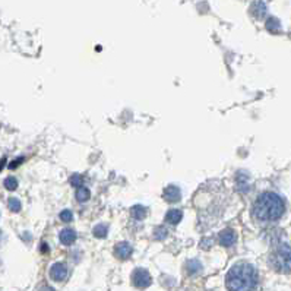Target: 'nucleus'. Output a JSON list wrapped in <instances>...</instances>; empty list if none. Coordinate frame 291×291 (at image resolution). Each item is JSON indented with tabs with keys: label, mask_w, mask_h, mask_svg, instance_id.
<instances>
[{
	"label": "nucleus",
	"mask_w": 291,
	"mask_h": 291,
	"mask_svg": "<svg viewBox=\"0 0 291 291\" xmlns=\"http://www.w3.org/2000/svg\"><path fill=\"white\" fill-rule=\"evenodd\" d=\"M237 234L233 228H225L220 233V245L225 246V248H230L236 243Z\"/></svg>",
	"instance_id": "423d86ee"
},
{
	"label": "nucleus",
	"mask_w": 291,
	"mask_h": 291,
	"mask_svg": "<svg viewBox=\"0 0 291 291\" xmlns=\"http://www.w3.org/2000/svg\"><path fill=\"white\" fill-rule=\"evenodd\" d=\"M50 277L56 282H65L69 278V268L63 262H56L50 268Z\"/></svg>",
	"instance_id": "39448f33"
},
{
	"label": "nucleus",
	"mask_w": 291,
	"mask_h": 291,
	"mask_svg": "<svg viewBox=\"0 0 291 291\" xmlns=\"http://www.w3.org/2000/svg\"><path fill=\"white\" fill-rule=\"evenodd\" d=\"M0 238H2V231H0Z\"/></svg>",
	"instance_id": "5701e85b"
},
{
	"label": "nucleus",
	"mask_w": 291,
	"mask_h": 291,
	"mask_svg": "<svg viewBox=\"0 0 291 291\" xmlns=\"http://www.w3.org/2000/svg\"><path fill=\"white\" fill-rule=\"evenodd\" d=\"M154 236H155L157 240H164V238L168 236V231H167V228H164V227H157L155 231H154Z\"/></svg>",
	"instance_id": "6ab92c4d"
},
{
	"label": "nucleus",
	"mask_w": 291,
	"mask_h": 291,
	"mask_svg": "<svg viewBox=\"0 0 291 291\" xmlns=\"http://www.w3.org/2000/svg\"><path fill=\"white\" fill-rule=\"evenodd\" d=\"M164 199H166L167 202H170V204H176V202H179L181 199L180 189H179L177 186H174V184L167 186L166 190H164Z\"/></svg>",
	"instance_id": "0eeeda50"
},
{
	"label": "nucleus",
	"mask_w": 291,
	"mask_h": 291,
	"mask_svg": "<svg viewBox=\"0 0 291 291\" xmlns=\"http://www.w3.org/2000/svg\"><path fill=\"white\" fill-rule=\"evenodd\" d=\"M21 161H22V158H19V160H16V161H14V163H12V164H11V168H15V167H18V164H19V163H21Z\"/></svg>",
	"instance_id": "4be33fe9"
},
{
	"label": "nucleus",
	"mask_w": 291,
	"mask_h": 291,
	"mask_svg": "<svg viewBox=\"0 0 291 291\" xmlns=\"http://www.w3.org/2000/svg\"><path fill=\"white\" fill-rule=\"evenodd\" d=\"M132 252H133V248L127 243V241H122V243H119L117 246H116V249H114V255L119 258V259H127L130 255H132Z\"/></svg>",
	"instance_id": "6e6552de"
},
{
	"label": "nucleus",
	"mask_w": 291,
	"mask_h": 291,
	"mask_svg": "<svg viewBox=\"0 0 291 291\" xmlns=\"http://www.w3.org/2000/svg\"><path fill=\"white\" fill-rule=\"evenodd\" d=\"M250 14L253 15L255 18H258V19L264 18L265 14H266V5L264 2H255L252 5V8H250Z\"/></svg>",
	"instance_id": "9b49d317"
},
{
	"label": "nucleus",
	"mask_w": 291,
	"mask_h": 291,
	"mask_svg": "<svg viewBox=\"0 0 291 291\" xmlns=\"http://www.w3.org/2000/svg\"><path fill=\"white\" fill-rule=\"evenodd\" d=\"M201 271H202V265L199 264V261L190 259V261L187 262V272H189L190 275H196V274H199Z\"/></svg>",
	"instance_id": "ddd939ff"
},
{
	"label": "nucleus",
	"mask_w": 291,
	"mask_h": 291,
	"mask_svg": "<svg viewBox=\"0 0 291 291\" xmlns=\"http://www.w3.org/2000/svg\"><path fill=\"white\" fill-rule=\"evenodd\" d=\"M9 209L12 211V212H19L21 208H22V205H21V201L19 199H16V198H11L9 199Z\"/></svg>",
	"instance_id": "a211bd4d"
},
{
	"label": "nucleus",
	"mask_w": 291,
	"mask_h": 291,
	"mask_svg": "<svg viewBox=\"0 0 291 291\" xmlns=\"http://www.w3.org/2000/svg\"><path fill=\"white\" fill-rule=\"evenodd\" d=\"M59 238H60V241H62L65 246H70V245H73L75 240H76V233H75L72 228H65V230L60 231Z\"/></svg>",
	"instance_id": "1a4fd4ad"
},
{
	"label": "nucleus",
	"mask_w": 291,
	"mask_h": 291,
	"mask_svg": "<svg viewBox=\"0 0 291 291\" xmlns=\"http://www.w3.org/2000/svg\"><path fill=\"white\" fill-rule=\"evenodd\" d=\"M60 220L63 222H70L73 220V212L69 211V209H65V211H62L60 212Z\"/></svg>",
	"instance_id": "aec40b11"
},
{
	"label": "nucleus",
	"mask_w": 291,
	"mask_h": 291,
	"mask_svg": "<svg viewBox=\"0 0 291 291\" xmlns=\"http://www.w3.org/2000/svg\"><path fill=\"white\" fill-rule=\"evenodd\" d=\"M271 266L279 274H290L291 272V246L290 245H279L272 250L269 256Z\"/></svg>",
	"instance_id": "7ed1b4c3"
},
{
	"label": "nucleus",
	"mask_w": 291,
	"mask_h": 291,
	"mask_svg": "<svg viewBox=\"0 0 291 291\" xmlns=\"http://www.w3.org/2000/svg\"><path fill=\"white\" fill-rule=\"evenodd\" d=\"M259 275L253 265L248 262H238L233 265L228 271L225 278V285L228 290L241 291V290H253L258 287Z\"/></svg>",
	"instance_id": "f03ea898"
},
{
	"label": "nucleus",
	"mask_w": 291,
	"mask_h": 291,
	"mask_svg": "<svg viewBox=\"0 0 291 291\" xmlns=\"http://www.w3.org/2000/svg\"><path fill=\"white\" fill-rule=\"evenodd\" d=\"M107 231H109V227L106 224H98L94 228V236L98 237V238H104L107 236Z\"/></svg>",
	"instance_id": "dca6fc26"
},
{
	"label": "nucleus",
	"mask_w": 291,
	"mask_h": 291,
	"mask_svg": "<svg viewBox=\"0 0 291 291\" xmlns=\"http://www.w3.org/2000/svg\"><path fill=\"white\" fill-rule=\"evenodd\" d=\"M132 282L136 288H147L151 285V275L147 269L136 268L132 274Z\"/></svg>",
	"instance_id": "20e7f679"
},
{
	"label": "nucleus",
	"mask_w": 291,
	"mask_h": 291,
	"mask_svg": "<svg viewBox=\"0 0 291 291\" xmlns=\"http://www.w3.org/2000/svg\"><path fill=\"white\" fill-rule=\"evenodd\" d=\"M89 196H91V193H89V190L86 189V187H83V186H79L78 189H76V199L81 202V204H83V202H86L88 199H89Z\"/></svg>",
	"instance_id": "4468645a"
},
{
	"label": "nucleus",
	"mask_w": 291,
	"mask_h": 291,
	"mask_svg": "<svg viewBox=\"0 0 291 291\" xmlns=\"http://www.w3.org/2000/svg\"><path fill=\"white\" fill-rule=\"evenodd\" d=\"M70 183H72L75 187L82 186V176H81V174H73V176L70 177Z\"/></svg>",
	"instance_id": "412c9836"
},
{
	"label": "nucleus",
	"mask_w": 291,
	"mask_h": 291,
	"mask_svg": "<svg viewBox=\"0 0 291 291\" xmlns=\"http://www.w3.org/2000/svg\"><path fill=\"white\" fill-rule=\"evenodd\" d=\"M132 217L136 218V220L145 218V217H147V208H143V207H140V205H135V207L132 208Z\"/></svg>",
	"instance_id": "2eb2a0df"
},
{
	"label": "nucleus",
	"mask_w": 291,
	"mask_h": 291,
	"mask_svg": "<svg viewBox=\"0 0 291 291\" xmlns=\"http://www.w3.org/2000/svg\"><path fill=\"white\" fill-rule=\"evenodd\" d=\"M183 218V212L180 209H170L166 215V221L171 225H177Z\"/></svg>",
	"instance_id": "9d476101"
},
{
	"label": "nucleus",
	"mask_w": 291,
	"mask_h": 291,
	"mask_svg": "<svg viewBox=\"0 0 291 291\" xmlns=\"http://www.w3.org/2000/svg\"><path fill=\"white\" fill-rule=\"evenodd\" d=\"M266 29L272 34H278L281 31V25H279V21L277 18H269L266 21Z\"/></svg>",
	"instance_id": "f8f14e48"
},
{
	"label": "nucleus",
	"mask_w": 291,
	"mask_h": 291,
	"mask_svg": "<svg viewBox=\"0 0 291 291\" xmlns=\"http://www.w3.org/2000/svg\"><path fill=\"white\" fill-rule=\"evenodd\" d=\"M285 211V204L279 195L274 192H264L261 193L252 208V215L256 221L272 222L279 220Z\"/></svg>",
	"instance_id": "f257e3e1"
},
{
	"label": "nucleus",
	"mask_w": 291,
	"mask_h": 291,
	"mask_svg": "<svg viewBox=\"0 0 291 291\" xmlns=\"http://www.w3.org/2000/svg\"><path fill=\"white\" fill-rule=\"evenodd\" d=\"M3 184H5V187H6L8 190H16V187H18V180H16L15 177H6L5 181H3Z\"/></svg>",
	"instance_id": "f3484780"
}]
</instances>
